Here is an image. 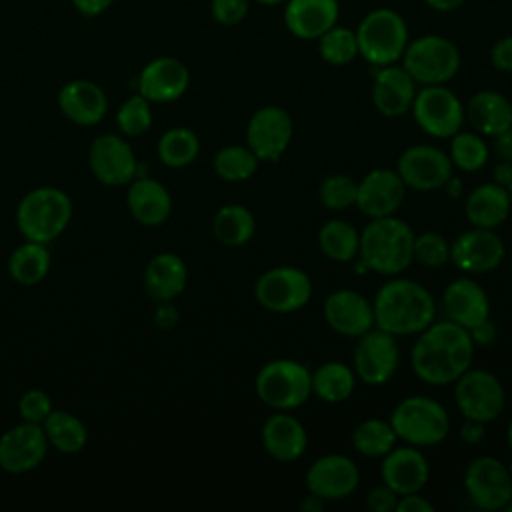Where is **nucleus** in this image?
I'll return each instance as SVG.
<instances>
[{"label": "nucleus", "instance_id": "nucleus-38", "mask_svg": "<svg viewBox=\"0 0 512 512\" xmlns=\"http://www.w3.org/2000/svg\"><path fill=\"white\" fill-rule=\"evenodd\" d=\"M158 158L168 168H184L190 166L200 154V138L196 132L184 126L168 128L156 146Z\"/></svg>", "mask_w": 512, "mask_h": 512}, {"label": "nucleus", "instance_id": "nucleus-11", "mask_svg": "<svg viewBox=\"0 0 512 512\" xmlns=\"http://www.w3.org/2000/svg\"><path fill=\"white\" fill-rule=\"evenodd\" d=\"M416 124L432 138H452L464 124V106L460 98L444 84L422 86L412 102Z\"/></svg>", "mask_w": 512, "mask_h": 512}, {"label": "nucleus", "instance_id": "nucleus-57", "mask_svg": "<svg viewBox=\"0 0 512 512\" xmlns=\"http://www.w3.org/2000/svg\"><path fill=\"white\" fill-rule=\"evenodd\" d=\"M324 504H326V500H324V498H320V496H316V494L308 492V494L300 500L298 508H300L302 512H320V510L324 508Z\"/></svg>", "mask_w": 512, "mask_h": 512}, {"label": "nucleus", "instance_id": "nucleus-37", "mask_svg": "<svg viewBox=\"0 0 512 512\" xmlns=\"http://www.w3.org/2000/svg\"><path fill=\"white\" fill-rule=\"evenodd\" d=\"M318 246L322 254L334 262H352L358 258L360 232L346 220H328L318 230Z\"/></svg>", "mask_w": 512, "mask_h": 512}, {"label": "nucleus", "instance_id": "nucleus-20", "mask_svg": "<svg viewBox=\"0 0 512 512\" xmlns=\"http://www.w3.org/2000/svg\"><path fill=\"white\" fill-rule=\"evenodd\" d=\"M406 198V184L396 170L374 168L360 182L356 208L368 218L394 216Z\"/></svg>", "mask_w": 512, "mask_h": 512}, {"label": "nucleus", "instance_id": "nucleus-2", "mask_svg": "<svg viewBox=\"0 0 512 512\" xmlns=\"http://www.w3.org/2000/svg\"><path fill=\"white\" fill-rule=\"evenodd\" d=\"M374 326L398 336L422 332L436 320V302L420 282L392 276L384 282L374 300Z\"/></svg>", "mask_w": 512, "mask_h": 512}, {"label": "nucleus", "instance_id": "nucleus-31", "mask_svg": "<svg viewBox=\"0 0 512 512\" xmlns=\"http://www.w3.org/2000/svg\"><path fill=\"white\" fill-rule=\"evenodd\" d=\"M512 202L508 188L492 182L476 186L464 202V214L476 228H498L510 216Z\"/></svg>", "mask_w": 512, "mask_h": 512}, {"label": "nucleus", "instance_id": "nucleus-62", "mask_svg": "<svg viewBox=\"0 0 512 512\" xmlns=\"http://www.w3.org/2000/svg\"><path fill=\"white\" fill-rule=\"evenodd\" d=\"M502 510H506V512H512V498L506 502V506H504Z\"/></svg>", "mask_w": 512, "mask_h": 512}, {"label": "nucleus", "instance_id": "nucleus-9", "mask_svg": "<svg viewBox=\"0 0 512 512\" xmlns=\"http://www.w3.org/2000/svg\"><path fill=\"white\" fill-rule=\"evenodd\" d=\"M254 298L268 312L290 314L310 302L312 280L296 266H274L256 280Z\"/></svg>", "mask_w": 512, "mask_h": 512}, {"label": "nucleus", "instance_id": "nucleus-47", "mask_svg": "<svg viewBox=\"0 0 512 512\" xmlns=\"http://www.w3.org/2000/svg\"><path fill=\"white\" fill-rule=\"evenodd\" d=\"M210 10L218 24L236 26L246 18L250 10V0H212Z\"/></svg>", "mask_w": 512, "mask_h": 512}, {"label": "nucleus", "instance_id": "nucleus-59", "mask_svg": "<svg viewBox=\"0 0 512 512\" xmlns=\"http://www.w3.org/2000/svg\"><path fill=\"white\" fill-rule=\"evenodd\" d=\"M444 190H446V194L450 196V198H458L460 194H462V188H464V184H462V180L458 178V176H450L446 182H444V186H442Z\"/></svg>", "mask_w": 512, "mask_h": 512}, {"label": "nucleus", "instance_id": "nucleus-55", "mask_svg": "<svg viewBox=\"0 0 512 512\" xmlns=\"http://www.w3.org/2000/svg\"><path fill=\"white\" fill-rule=\"evenodd\" d=\"M494 150L500 160L512 162V126L504 130L502 134L494 136Z\"/></svg>", "mask_w": 512, "mask_h": 512}, {"label": "nucleus", "instance_id": "nucleus-60", "mask_svg": "<svg viewBox=\"0 0 512 512\" xmlns=\"http://www.w3.org/2000/svg\"><path fill=\"white\" fill-rule=\"evenodd\" d=\"M506 440H508V446L512 450V420L508 422V428H506Z\"/></svg>", "mask_w": 512, "mask_h": 512}, {"label": "nucleus", "instance_id": "nucleus-4", "mask_svg": "<svg viewBox=\"0 0 512 512\" xmlns=\"http://www.w3.org/2000/svg\"><path fill=\"white\" fill-rule=\"evenodd\" d=\"M72 220V200L56 186L28 190L16 208V226L24 240L50 244Z\"/></svg>", "mask_w": 512, "mask_h": 512}, {"label": "nucleus", "instance_id": "nucleus-43", "mask_svg": "<svg viewBox=\"0 0 512 512\" xmlns=\"http://www.w3.org/2000/svg\"><path fill=\"white\" fill-rule=\"evenodd\" d=\"M116 126L120 128V134L128 138H138L146 134L152 126L150 100H146L142 94L126 98L116 110Z\"/></svg>", "mask_w": 512, "mask_h": 512}, {"label": "nucleus", "instance_id": "nucleus-25", "mask_svg": "<svg viewBox=\"0 0 512 512\" xmlns=\"http://www.w3.org/2000/svg\"><path fill=\"white\" fill-rule=\"evenodd\" d=\"M442 308L448 320L468 332L490 318V300L486 290L468 276L456 278L446 286L442 294Z\"/></svg>", "mask_w": 512, "mask_h": 512}, {"label": "nucleus", "instance_id": "nucleus-12", "mask_svg": "<svg viewBox=\"0 0 512 512\" xmlns=\"http://www.w3.org/2000/svg\"><path fill=\"white\" fill-rule=\"evenodd\" d=\"M400 364V346L394 334L370 328L362 336H358L354 354H352V370L356 378H360L368 386H380L388 382Z\"/></svg>", "mask_w": 512, "mask_h": 512}, {"label": "nucleus", "instance_id": "nucleus-41", "mask_svg": "<svg viewBox=\"0 0 512 512\" xmlns=\"http://www.w3.org/2000/svg\"><path fill=\"white\" fill-rule=\"evenodd\" d=\"M488 144L482 138V134L476 132H462L458 130L450 138V160L452 166H456L462 172H478L488 162Z\"/></svg>", "mask_w": 512, "mask_h": 512}, {"label": "nucleus", "instance_id": "nucleus-36", "mask_svg": "<svg viewBox=\"0 0 512 512\" xmlns=\"http://www.w3.org/2000/svg\"><path fill=\"white\" fill-rule=\"evenodd\" d=\"M256 230L254 214L242 204H224L212 220L216 240L228 248L244 246L252 240Z\"/></svg>", "mask_w": 512, "mask_h": 512}, {"label": "nucleus", "instance_id": "nucleus-49", "mask_svg": "<svg viewBox=\"0 0 512 512\" xmlns=\"http://www.w3.org/2000/svg\"><path fill=\"white\" fill-rule=\"evenodd\" d=\"M490 62L500 72H512V36H502L492 44Z\"/></svg>", "mask_w": 512, "mask_h": 512}, {"label": "nucleus", "instance_id": "nucleus-50", "mask_svg": "<svg viewBox=\"0 0 512 512\" xmlns=\"http://www.w3.org/2000/svg\"><path fill=\"white\" fill-rule=\"evenodd\" d=\"M396 512H434V504L420 492H412L398 498Z\"/></svg>", "mask_w": 512, "mask_h": 512}, {"label": "nucleus", "instance_id": "nucleus-44", "mask_svg": "<svg viewBox=\"0 0 512 512\" xmlns=\"http://www.w3.org/2000/svg\"><path fill=\"white\" fill-rule=\"evenodd\" d=\"M358 182L348 174H330L320 182L318 198L328 210H346L356 206Z\"/></svg>", "mask_w": 512, "mask_h": 512}, {"label": "nucleus", "instance_id": "nucleus-51", "mask_svg": "<svg viewBox=\"0 0 512 512\" xmlns=\"http://www.w3.org/2000/svg\"><path fill=\"white\" fill-rule=\"evenodd\" d=\"M178 318H180V312H178V308L172 304V300H168V302H158V306L154 308V314H152L154 324H156L158 328H162V330H168V328L176 326Z\"/></svg>", "mask_w": 512, "mask_h": 512}, {"label": "nucleus", "instance_id": "nucleus-7", "mask_svg": "<svg viewBox=\"0 0 512 512\" xmlns=\"http://www.w3.org/2000/svg\"><path fill=\"white\" fill-rule=\"evenodd\" d=\"M256 396L272 410H296L312 396V370L292 358L266 362L254 380Z\"/></svg>", "mask_w": 512, "mask_h": 512}, {"label": "nucleus", "instance_id": "nucleus-17", "mask_svg": "<svg viewBox=\"0 0 512 512\" xmlns=\"http://www.w3.org/2000/svg\"><path fill=\"white\" fill-rule=\"evenodd\" d=\"M308 492L336 502L352 496L360 484L358 464L344 454H324L316 458L306 470Z\"/></svg>", "mask_w": 512, "mask_h": 512}, {"label": "nucleus", "instance_id": "nucleus-19", "mask_svg": "<svg viewBox=\"0 0 512 512\" xmlns=\"http://www.w3.org/2000/svg\"><path fill=\"white\" fill-rule=\"evenodd\" d=\"M48 440L40 424L20 422L0 436V468L8 474H26L42 464Z\"/></svg>", "mask_w": 512, "mask_h": 512}, {"label": "nucleus", "instance_id": "nucleus-18", "mask_svg": "<svg viewBox=\"0 0 512 512\" xmlns=\"http://www.w3.org/2000/svg\"><path fill=\"white\" fill-rule=\"evenodd\" d=\"M506 254L502 238L490 228H476L462 232L450 244V260L466 274H484L496 270Z\"/></svg>", "mask_w": 512, "mask_h": 512}, {"label": "nucleus", "instance_id": "nucleus-61", "mask_svg": "<svg viewBox=\"0 0 512 512\" xmlns=\"http://www.w3.org/2000/svg\"><path fill=\"white\" fill-rule=\"evenodd\" d=\"M254 2H258V4H266V6H276V4L286 2V0H254Z\"/></svg>", "mask_w": 512, "mask_h": 512}, {"label": "nucleus", "instance_id": "nucleus-58", "mask_svg": "<svg viewBox=\"0 0 512 512\" xmlns=\"http://www.w3.org/2000/svg\"><path fill=\"white\" fill-rule=\"evenodd\" d=\"M432 10L436 12H454L456 8H460L466 0H424Z\"/></svg>", "mask_w": 512, "mask_h": 512}, {"label": "nucleus", "instance_id": "nucleus-8", "mask_svg": "<svg viewBox=\"0 0 512 512\" xmlns=\"http://www.w3.org/2000/svg\"><path fill=\"white\" fill-rule=\"evenodd\" d=\"M460 62L458 46L438 34H426L410 40L402 54L404 70L422 86L446 84L458 74Z\"/></svg>", "mask_w": 512, "mask_h": 512}, {"label": "nucleus", "instance_id": "nucleus-24", "mask_svg": "<svg viewBox=\"0 0 512 512\" xmlns=\"http://www.w3.org/2000/svg\"><path fill=\"white\" fill-rule=\"evenodd\" d=\"M416 82L404 70V66L388 64L374 66V82H372V102L376 110L386 118L404 116L414 102Z\"/></svg>", "mask_w": 512, "mask_h": 512}, {"label": "nucleus", "instance_id": "nucleus-3", "mask_svg": "<svg viewBox=\"0 0 512 512\" xmlns=\"http://www.w3.org/2000/svg\"><path fill=\"white\" fill-rule=\"evenodd\" d=\"M412 228L394 216L370 218L360 232L358 258L368 272L398 276L412 262Z\"/></svg>", "mask_w": 512, "mask_h": 512}, {"label": "nucleus", "instance_id": "nucleus-1", "mask_svg": "<svg viewBox=\"0 0 512 512\" xmlns=\"http://www.w3.org/2000/svg\"><path fill=\"white\" fill-rule=\"evenodd\" d=\"M474 342L466 328L452 320H434L418 332L410 364L414 374L430 386L454 384L472 366Z\"/></svg>", "mask_w": 512, "mask_h": 512}, {"label": "nucleus", "instance_id": "nucleus-33", "mask_svg": "<svg viewBox=\"0 0 512 512\" xmlns=\"http://www.w3.org/2000/svg\"><path fill=\"white\" fill-rule=\"evenodd\" d=\"M52 266L48 244L26 240L16 246L8 258V274L20 286H34L42 282Z\"/></svg>", "mask_w": 512, "mask_h": 512}, {"label": "nucleus", "instance_id": "nucleus-6", "mask_svg": "<svg viewBox=\"0 0 512 512\" xmlns=\"http://www.w3.org/2000/svg\"><path fill=\"white\" fill-rule=\"evenodd\" d=\"M358 56L372 66H388L402 60L410 42L404 18L392 8H374L358 24Z\"/></svg>", "mask_w": 512, "mask_h": 512}, {"label": "nucleus", "instance_id": "nucleus-29", "mask_svg": "<svg viewBox=\"0 0 512 512\" xmlns=\"http://www.w3.org/2000/svg\"><path fill=\"white\" fill-rule=\"evenodd\" d=\"M126 206L132 218L144 226H160L172 212V196L168 188L148 176H136L128 184Z\"/></svg>", "mask_w": 512, "mask_h": 512}, {"label": "nucleus", "instance_id": "nucleus-13", "mask_svg": "<svg viewBox=\"0 0 512 512\" xmlns=\"http://www.w3.org/2000/svg\"><path fill=\"white\" fill-rule=\"evenodd\" d=\"M464 490L480 510H502L512 498V474L494 456H476L464 470Z\"/></svg>", "mask_w": 512, "mask_h": 512}, {"label": "nucleus", "instance_id": "nucleus-5", "mask_svg": "<svg viewBox=\"0 0 512 512\" xmlns=\"http://www.w3.org/2000/svg\"><path fill=\"white\" fill-rule=\"evenodd\" d=\"M388 422L392 424L398 440L410 446L426 448L446 440L450 432V416L446 408L428 396H406L390 412Z\"/></svg>", "mask_w": 512, "mask_h": 512}, {"label": "nucleus", "instance_id": "nucleus-16", "mask_svg": "<svg viewBox=\"0 0 512 512\" xmlns=\"http://www.w3.org/2000/svg\"><path fill=\"white\" fill-rule=\"evenodd\" d=\"M88 166L96 180L106 186H126L138 176L136 154L118 134H102L92 140Z\"/></svg>", "mask_w": 512, "mask_h": 512}, {"label": "nucleus", "instance_id": "nucleus-54", "mask_svg": "<svg viewBox=\"0 0 512 512\" xmlns=\"http://www.w3.org/2000/svg\"><path fill=\"white\" fill-rule=\"evenodd\" d=\"M114 0H72L74 8L84 16H98L112 6Z\"/></svg>", "mask_w": 512, "mask_h": 512}, {"label": "nucleus", "instance_id": "nucleus-15", "mask_svg": "<svg viewBox=\"0 0 512 512\" xmlns=\"http://www.w3.org/2000/svg\"><path fill=\"white\" fill-rule=\"evenodd\" d=\"M294 120L280 106L258 108L246 126V146L262 160H278L290 146Z\"/></svg>", "mask_w": 512, "mask_h": 512}, {"label": "nucleus", "instance_id": "nucleus-45", "mask_svg": "<svg viewBox=\"0 0 512 512\" xmlns=\"http://www.w3.org/2000/svg\"><path fill=\"white\" fill-rule=\"evenodd\" d=\"M412 260L426 268H440L450 260V244L442 234L432 230L414 234Z\"/></svg>", "mask_w": 512, "mask_h": 512}, {"label": "nucleus", "instance_id": "nucleus-48", "mask_svg": "<svg viewBox=\"0 0 512 512\" xmlns=\"http://www.w3.org/2000/svg\"><path fill=\"white\" fill-rule=\"evenodd\" d=\"M398 494L388 488L384 482L376 488H372L366 494V508L370 512H396V504H398Z\"/></svg>", "mask_w": 512, "mask_h": 512}, {"label": "nucleus", "instance_id": "nucleus-63", "mask_svg": "<svg viewBox=\"0 0 512 512\" xmlns=\"http://www.w3.org/2000/svg\"><path fill=\"white\" fill-rule=\"evenodd\" d=\"M508 194H510V202H512V182L508 184Z\"/></svg>", "mask_w": 512, "mask_h": 512}, {"label": "nucleus", "instance_id": "nucleus-27", "mask_svg": "<svg viewBox=\"0 0 512 512\" xmlns=\"http://www.w3.org/2000/svg\"><path fill=\"white\" fill-rule=\"evenodd\" d=\"M60 112L78 126H94L108 112L104 90L90 80H70L58 92Z\"/></svg>", "mask_w": 512, "mask_h": 512}, {"label": "nucleus", "instance_id": "nucleus-40", "mask_svg": "<svg viewBox=\"0 0 512 512\" xmlns=\"http://www.w3.org/2000/svg\"><path fill=\"white\" fill-rule=\"evenodd\" d=\"M260 158L242 144H228L220 148L214 156V172L226 182H244L252 178L258 170Z\"/></svg>", "mask_w": 512, "mask_h": 512}, {"label": "nucleus", "instance_id": "nucleus-35", "mask_svg": "<svg viewBox=\"0 0 512 512\" xmlns=\"http://www.w3.org/2000/svg\"><path fill=\"white\" fill-rule=\"evenodd\" d=\"M48 446L62 454H78L88 442V430L84 422L68 410H52L42 422Z\"/></svg>", "mask_w": 512, "mask_h": 512}, {"label": "nucleus", "instance_id": "nucleus-26", "mask_svg": "<svg viewBox=\"0 0 512 512\" xmlns=\"http://www.w3.org/2000/svg\"><path fill=\"white\" fill-rule=\"evenodd\" d=\"M260 440L268 456H272L278 462L298 460L308 446L306 428L296 416L284 410H276L264 420Z\"/></svg>", "mask_w": 512, "mask_h": 512}, {"label": "nucleus", "instance_id": "nucleus-39", "mask_svg": "<svg viewBox=\"0 0 512 512\" xmlns=\"http://www.w3.org/2000/svg\"><path fill=\"white\" fill-rule=\"evenodd\" d=\"M396 432L388 420L366 418L352 432V446L366 458H382L396 446Z\"/></svg>", "mask_w": 512, "mask_h": 512}, {"label": "nucleus", "instance_id": "nucleus-56", "mask_svg": "<svg viewBox=\"0 0 512 512\" xmlns=\"http://www.w3.org/2000/svg\"><path fill=\"white\" fill-rule=\"evenodd\" d=\"M492 176H494V182L508 188V184L512 182V162L508 160H498L494 164V170H492Z\"/></svg>", "mask_w": 512, "mask_h": 512}, {"label": "nucleus", "instance_id": "nucleus-53", "mask_svg": "<svg viewBox=\"0 0 512 512\" xmlns=\"http://www.w3.org/2000/svg\"><path fill=\"white\" fill-rule=\"evenodd\" d=\"M484 422H476V420H468L464 418V424L460 426V438L464 444L468 446H476L484 440Z\"/></svg>", "mask_w": 512, "mask_h": 512}, {"label": "nucleus", "instance_id": "nucleus-34", "mask_svg": "<svg viewBox=\"0 0 512 512\" xmlns=\"http://www.w3.org/2000/svg\"><path fill=\"white\" fill-rule=\"evenodd\" d=\"M356 374L350 366L338 360L324 362L312 370V394L328 404L344 402L352 396Z\"/></svg>", "mask_w": 512, "mask_h": 512}, {"label": "nucleus", "instance_id": "nucleus-52", "mask_svg": "<svg viewBox=\"0 0 512 512\" xmlns=\"http://www.w3.org/2000/svg\"><path fill=\"white\" fill-rule=\"evenodd\" d=\"M470 336H472L474 346H476V344H480V346H490V344L496 340V336H498V328H496V324H494L490 318H486L484 322H480L478 326H474V328L470 330Z\"/></svg>", "mask_w": 512, "mask_h": 512}, {"label": "nucleus", "instance_id": "nucleus-14", "mask_svg": "<svg viewBox=\"0 0 512 512\" xmlns=\"http://www.w3.org/2000/svg\"><path fill=\"white\" fill-rule=\"evenodd\" d=\"M450 156L432 144H414L408 146L396 164V172L406 184L416 192L440 190L444 182L452 176Z\"/></svg>", "mask_w": 512, "mask_h": 512}, {"label": "nucleus", "instance_id": "nucleus-46", "mask_svg": "<svg viewBox=\"0 0 512 512\" xmlns=\"http://www.w3.org/2000/svg\"><path fill=\"white\" fill-rule=\"evenodd\" d=\"M54 410L52 406V398L48 396V392L40 390V388H30L26 390L20 400H18V412H20V418L24 422H30V424H40L48 418V414Z\"/></svg>", "mask_w": 512, "mask_h": 512}, {"label": "nucleus", "instance_id": "nucleus-21", "mask_svg": "<svg viewBox=\"0 0 512 512\" xmlns=\"http://www.w3.org/2000/svg\"><path fill=\"white\" fill-rule=\"evenodd\" d=\"M322 314L326 324L340 336L358 338L374 328L372 302L350 288L330 292L322 304Z\"/></svg>", "mask_w": 512, "mask_h": 512}, {"label": "nucleus", "instance_id": "nucleus-10", "mask_svg": "<svg viewBox=\"0 0 512 512\" xmlns=\"http://www.w3.org/2000/svg\"><path fill=\"white\" fill-rule=\"evenodd\" d=\"M454 400L460 414L476 422H494L504 406L506 394L500 380L482 368H468L454 382Z\"/></svg>", "mask_w": 512, "mask_h": 512}, {"label": "nucleus", "instance_id": "nucleus-64", "mask_svg": "<svg viewBox=\"0 0 512 512\" xmlns=\"http://www.w3.org/2000/svg\"><path fill=\"white\" fill-rule=\"evenodd\" d=\"M508 470H510V474H512V462H510V464H508Z\"/></svg>", "mask_w": 512, "mask_h": 512}, {"label": "nucleus", "instance_id": "nucleus-30", "mask_svg": "<svg viewBox=\"0 0 512 512\" xmlns=\"http://www.w3.org/2000/svg\"><path fill=\"white\" fill-rule=\"evenodd\" d=\"M188 282L186 262L174 252L152 256L144 268V290L156 302H168L180 296Z\"/></svg>", "mask_w": 512, "mask_h": 512}, {"label": "nucleus", "instance_id": "nucleus-22", "mask_svg": "<svg viewBox=\"0 0 512 512\" xmlns=\"http://www.w3.org/2000/svg\"><path fill=\"white\" fill-rule=\"evenodd\" d=\"M190 84V72L178 58L158 56L150 60L138 74V94L150 102H174Z\"/></svg>", "mask_w": 512, "mask_h": 512}, {"label": "nucleus", "instance_id": "nucleus-28", "mask_svg": "<svg viewBox=\"0 0 512 512\" xmlns=\"http://www.w3.org/2000/svg\"><path fill=\"white\" fill-rule=\"evenodd\" d=\"M338 0H286L284 24L300 40H318L338 22Z\"/></svg>", "mask_w": 512, "mask_h": 512}, {"label": "nucleus", "instance_id": "nucleus-23", "mask_svg": "<svg viewBox=\"0 0 512 512\" xmlns=\"http://www.w3.org/2000/svg\"><path fill=\"white\" fill-rule=\"evenodd\" d=\"M380 476L382 482L392 488L398 496L420 492L428 478H430V466L416 446H394L386 456H382L380 464Z\"/></svg>", "mask_w": 512, "mask_h": 512}, {"label": "nucleus", "instance_id": "nucleus-32", "mask_svg": "<svg viewBox=\"0 0 512 512\" xmlns=\"http://www.w3.org/2000/svg\"><path fill=\"white\" fill-rule=\"evenodd\" d=\"M464 116L478 134L494 138L512 126V102L502 92L480 90L468 100Z\"/></svg>", "mask_w": 512, "mask_h": 512}, {"label": "nucleus", "instance_id": "nucleus-42", "mask_svg": "<svg viewBox=\"0 0 512 512\" xmlns=\"http://www.w3.org/2000/svg\"><path fill=\"white\" fill-rule=\"evenodd\" d=\"M318 52L332 66L350 64L358 56L356 32L344 26H332L318 38Z\"/></svg>", "mask_w": 512, "mask_h": 512}]
</instances>
